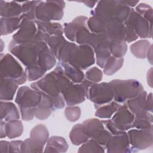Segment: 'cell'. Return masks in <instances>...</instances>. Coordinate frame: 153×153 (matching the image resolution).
Returning <instances> with one entry per match:
<instances>
[{
    "label": "cell",
    "instance_id": "cell-15",
    "mask_svg": "<svg viewBox=\"0 0 153 153\" xmlns=\"http://www.w3.org/2000/svg\"><path fill=\"white\" fill-rule=\"evenodd\" d=\"M107 152H131L136 151L130 146L127 133L112 136L106 145Z\"/></svg>",
    "mask_w": 153,
    "mask_h": 153
},
{
    "label": "cell",
    "instance_id": "cell-22",
    "mask_svg": "<svg viewBox=\"0 0 153 153\" xmlns=\"http://www.w3.org/2000/svg\"><path fill=\"white\" fill-rule=\"evenodd\" d=\"M18 88V84L14 81L1 76V100H11Z\"/></svg>",
    "mask_w": 153,
    "mask_h": 153
},
{
    "label": "cell",
    "instance_id": "cell-43",
    "mask_svg": "<svg viewBox=\"0 0 153 153\" xmlns=\"http://www.w3.org/2000/svg\"><path fill=\"white\" fill-rule=\"evenodd\" d=\"M9 143L8 141L1 140L0 142V152H9Z\"/></svg>",
    "mask_w": 153,
    "mask_h": 153
},
{
    "label": "cell",
    "instance_id": "cell-37",
    "mask_svg": "<svg viewBox=\"0 0 153 153\" xmlns=\"http://www.w3.org/2000/svg\"><path fill=\"white\" fill-rule=\"evenodd\" d=\"M136 11L152 25V8L151 6L145 3H140L136 6Z\"/></svg>",
    "mask_w": 153,
    "mask_h": 153
},
{
    "label": "cell",
    "instance_id": "cell-39",
    "mask_svg": "<svg viewBox=\"0 0 153 153\" xmlns=\"http://www.w3.org/2000/svg\"><path fill=\"white\" fill-rule=\"evenodd\" d=\"M103 74L100 69L97 67L90 68L85 73L84 78L93 83L100 82L102 79Z\"/></svg>",
    "mask_w": 153,
    "mask_h": 153
},
{
    "label": "cell",
    "instance_id": "cell-19",
    "mask_svg": "<svg viewBox=\"0 0 153 153\" xmlns=\"http://www.w3.org/2000/svg\"><path fill=\"white\" fill-rule=\"evenodd\" d=\"M1 17H20L22 10L20 2L17 1H0Z\"/></svg>",
    "mask_w": 153,
    "mask_h": 153
},
{
    "label": "cell",
    "instance_id": "cell-36",
    "mask_svg": "<svg viewBox=\"0 0 153 153\" xmlns=\"http://www.w3.org/2000/svg\"><path fill=\"white\" fill-rule=\"evenodd\" d=\"M78 152H104L103 146L91 139L88 140L79 148Z\"/></svg>",
    "mask_w": 153,
    "mask_h": 153
},
{
    "label": "cell",
    "instance_id": "cell-18",
    "mask_svg": "<svg viewBox=\"0 0 153 153\" xmlns=\"http://www.w3.org/2000/svg\"><path fill=\"white\" fill-rule=\"evenodd\" d=\"M88 18L85 16H78L72 22L64 24L63 32L66 38L72 41H75V36L78 29L87 25Z\"/></svg>",
    "mask_w": 153,
    "mask_h": 153
},
{
    "label": "cell",
    "instance_id": "cell-20",
    "mask_svg": "<svg viewBox=\"0 0 153 153\" xmlns=\"http://www.w3.org/2000/svg\"><path fill=\"white\" fill-rule=\"evenodd\" d=\"M38 30L45 34L48 38L53 36H62L63 32L62 26L59 23L41 22L35 20Z\"/></svg>",
    "mask_w": 153,
    "mask_h": 153
},
{
    "label": "cell",
    "instance_id": "cell-5",
    "mask_svg": "<svg viewBox=\"0 0 153 153\" xmlns=\"http://www.w3.org/2000/svg\"><path fill=\"white\" fill-rule=\"evenodd\" d=\"M0 74L1 77L12 79L18 85L25 83L27 78L26 72L13 56L8 53L1 54Z\"/></svg>",
    "mask_w": 153,
    "mask_h": 153
},
{
    "label": "cell",
    "instance_id": "cell-41",
    "mask_svg": "<svg viewBox=\"0 0 153 153\" xmlns=\"http://www.w3.org/2000/svg\"><path fill=\"white\" fill-rule=\"evenodd\" d=\"M52 110L47 107L38 106L35 109V117L41 120H44L47 119L51 114Z\"/></svg>",
    "mask_w": 153,
    "mask_h": 153
},
{
    "label": "cell",
    "instance_id": "cell-17",
    "mask_svg": "<svg viewBox=\"0 0 153 153\" xmlns=\"http://www.w3.org/2000/svg\"><path fill=\"white\" fill-rule=\"evenodd\" d=\"M146 96L147 93L143 90L135 97L128 99L126 102L125 104L134 117L149 112L147 107Z\"/></svg>",
    "mask_w": 153,
    "mask_h": 153
},
{
    "label": "cell",
    "instance_id": "cell-1",
    "mask_svg": "<svg viewBox=\"0 0 153 153\" xmlns=\"http://www.w3.org/2000/svg\"><path fill=\"white\" fill-rule=\"evenodd\" d=\"M41 100V95L36 90L27 86L19 88L15 99L24 121L32 120L35 117V109Z\"/></svg>",
    "mask_w": 153,
    "mask_h": 153
},
{
    "label": "cell",
    "instance_id": "cell-47",
    "mask_svg": "<svg viewBox=\"0 0 153 153\" xmlns=\"http://www.w3.org/2000/svg\"><path fill=\"white\" fill-rule=\"evenodd\" d=\"M152 45H150L149 47L148 48L147 52H146V55L148 60L149 61L151 64H152Z\"/></svg>",
    "mask_w": 153,
    "mask_h": 153
},
{
    "label": "cell",
    "instance_id": "cell-9",
    "mask_svg": "<svg viewBox=\"0 0 153 153\" xmlns=\"http://www.w3.org/2000/svg\"><path fill=\"white\" fill-rule=\"evenodd\" d=\"M84 131L89 138L102 146H106L112 134L107 130L102 121L97 118L88 119L82 123Z\"/></svg>",
    "mask_w": 153,
    "mask_h": 153
},
{
    "label": "cell",
    "instance_id": "cell-23",
    "mask_svg": "<svg viewBox=\"0 0 153 153\" xmlns=\"http://www.w3.org/2000/svg\"><path fill=\"white\" fill-rule=\"evenodd\" d=\"M68 145L61 136H51L47 140L45 152H63L68 150Z\"/></svg>",
    "mask_w": 153,
    "mask_h": 153
},
{
    "label": "cell",
    "instance_id": "cell-33",
    "mask_svg": "<svg viewBox=\"0 0 153 153\" xmlns=\"http://www.w3.org/2000/svg\"><path fill=\"white\" fill-rule=\"evenodd\" d=\"M152 127V115L151 112L135 116L132 124V128L144 129Z\"/></svg>",
    "mask_w": 153,
    "mask_h": 153
},
{
    "label": "cell",
    "instance_id": "cell-44",
    "mask_svg": "<svg viewBox=\"0 0 153 153\" xmlns=\"http://www.w3.org/2000/svg\"><path fill=\"white\" fill-rule=\"evenodd\" d=\"M146 103L148 110L149 112L152 113V93H149L146 96Z\"/></svg>",
    "mask_w": 153,
    "mask_h": 153
},
{
    "label": "cell",
    "instance_id": "cell-10",
    "mask_svg": "<svg viewBox=\"0 0 153 153\" xmlns=\"http://www.w3.org/2000/svg\"><path fill=\"white\" fill-rule=\"evenodd\" d=\"M86 97L93 102L97 108L111 102L114 99V93L109 82L94 83L89 87Z\"/></svg>",
    "mask_w": 153,
    "mask_h": 153
},
{
    "label": "cell",
    "instance_id": "cell-24",
    "mask_svg": "<svg viewBox=\"0 0 153 153\" xmlns=\"http://www.w3.org/2000/svg\"><path fill=\"white\" fill-rule=\"evenodd\" d=\"M64 74L74 83H81L84 79V74L81 69L69 63H60Z\"/></svg>",
    "mask_w": 153,
    "mask_h": 153
},
{
    "label": "cell",
    "instance_id": "cell-28",
    "mask_svg": "<svg viewBox=\"0 0 153 153\" xmlns=\"http://www.w3.org/2000/svg\"><path fill=\"white\" fill-rule=\"evenodd\" d=\"M121 106L117 102L111 101L110 104H105L96 108L95 116L100 118H110Z\"/></svg>",
    "mask_w": 153,
    "mask_h": 153
},
{
    "label": "cell",
    "instance_id": "cell-38",
    "mask_svg": "<svg viewBox=\"0 0 153 153\" xmlns=\"http://www.w3.org/2000/svg\"><path fill=\"white\" fill-rule=\"evenodd\" d=\"M21 151L22 152H42L43 148L34 142L30 138H28L22 142Z\"/></svg>",
    "mask_w": 153,
    "mask_h": 153
},
{
    "label": "cell",
    "instance_id": "cell-49",
    "mask_svg": "<svg viewBox=\"0 0 153 153\" xmlns=\"http://www.w3.org/2000/svg\"><path fill=\"white\" fill-rule=\"evenodd\" d=\"M81 2H83L87 5V7L90 8L93 7L96 3H97V1H81Z\"/></svg>",
    "mask_w": 153,
    "mask_h": 153
},
{
    "label": "cell",
    "instance_id": "cell-31",
    "mask_svg": "<svg viewBox=\"0 0 153 153\" xmlns=\"http://www.w3.org/2000/svg\"><path fill=\"white\" fill-rule=\"evenodd\" d=\"M123 57L117 58L111 56L106 60L104 66L103 72L107 75H111L117 72L123 66Z\"/></svg>",
    "mask_w": 153,
    "mask_h": 153
},
{
    "label": "cell",
    "instance_id": "cell-6",
    "mask_svg": "<svg viewBox=\"0 0 153 153\" xmlns=\"http://www.w3.org/2000/svg\"><path fill=\"white\" fill-rule=\"evenodd\" d=\"M65 6V3L63 1H40L36 8V20L41 22L60 20L63 16Z\"/></svg>",
    "mask_w": 153,
    "mask_h": 153
},
{
    "label": "cell",
    "instance_id": "cell-11",
    "mask_svg": "<svg viewBox=\"0 0 153 153\" xmlns=\"http://www.w3.org/2000/svg\"><path fill=\"white\" fill-rule=\"evenodd\" d=\"M110 39L105 33H94L90 46L96 53V63L103 68L108 59L111 56L109 50Z\"/></svg>",
    "mask_w": 153,
    "mask_h": 153
},
{
    "label": "cell",
    "instance_id": "cell-16",
    "mask_svg": "<svg viewBox=\"0 0 153 153\" xmlns=\"http://www.w3.org/2000/svg\"><path fill=\"white\" fill-rule=\"evenodd\" d=\"M134 119V115L124 104L114 113L111 120L119 130L125 131L132 128Z\"/></svg>",
    "mask_w": 153,
    "mask_h": 153
},
{
    "label": "cell",
    "instance_id": "cell-12",
    "mask_svg": "<svg viewBox=\"0 0 153 153\" xmlns=\"http://www.w3.org/2000/svg\"><path fill=\"white\" fill-rule=\"evenodd\" d=\"M152 127L144 129L130 130L127 135L130 144L136 151L146 149L152 145Z\"/></svg>",
    "mask_w": 153,
    "mask_h": 153
},
{
    "label": "cell",
    "instance_id": "cell-48",
    "mask_svg": "<svg viewBox=\"0 0 153 153\" xmlns=\"http://www.w3.org/2000/svg\"><path fill=\"white\" fill-rule=\"evenodd\" d=\"M147 81L148 84L152 87V68H151L147 73Z\"/></svg>",
    "mask_w": 153,
    "mask_h": 153
},
{
    "label": "cell",
    "instance_id": "cell-27",
    "mask_svg": "<svg viewBox=\"0 0 153 153\" xmlns=\"http://www.w3.org/2000/svg\"><path fill=\"white\" fill-rule=\"evenodd\" d=\"M71 142L75 145H79L86 142L89 137L86 134L82 124L74 126L69 133Z\"/></svg>",
    "mask_w": 153,
    "mask_h": 153
},
{
    "label": "cell",
    "instance_id": "cell-2",
    "mask_svg": "<svg viewBox=\"0 0 153 153\" xmlns=\"http://www.w3.org/2000/svg\"><path fill=\"white\" fill-rule=\"evenodd\" d=\"M42 42V41L17 43L12 40L9 44V50L26 68L41 67L38 64V59Z\"/></svg>",
    "mask_w": 153,
    "mask_h": 153
},
{
    "label": "cell",
    "instance_id": "cell-40",
    "mask_svg": "<svg viewBox=\"0 0 153 153\" xmlns=\"http://www.w3.org/2000/svg\"><path fill=\"white\" fill-rule=\"evenodd\" d=\"M65 115L68 121L71 122L76 121L81 115L80 108L77 106H68L65 109Z\"/></svg>",
    "mask_w": 153,
    "mask_h": 153
},
{
    "label": "cell",
    "instance_id": "cell-34",
    "mask_svg": "<svg viewBox=\"0 0 153 153\" xmlns=\"http://www.w3.org/2000/svg\"><path fill=\"white\" fill-rule=\"evenodd\" d=\"M111 54L117 58H122L126 53L127 45L125 41L112 40L109 43Z\"/></svg>",
    "mask_w": 153,
    "mask_h": 153
},
{
    "label": "cell",
    "instance_id": "cell-26",
    "mask_svg": "<svg viewBox=\"0 0 153 153\" xmlns=\"http://www.w3.org/2000/svg\"><path fill=\"white\" fill-rule=\"evenodd\" d=\"M22 19L20 17H1V35L11 33L19 29Z\"/></svg>",
    "mask_w": 153,
    "mask_h": 153
},
{
    "label": "cell",
    "instance_id": "cell-29",
    "mask_svg": "<svg viewBox=\"0 0 153 153\" xmlns=\"http://www.w3.org/2000/svg\"><path fill=\"white\" fill-rule=\"evenodd\" d=\"M40 1H25L22 5V13L20 16L22 20L28 19L35 21V11Z\"/></svg>",
    "mask_w": 153,
    "mask_h": 153
},
{
    "label": "cell",
    "instance_id": "cell-35",
    "mask_svg": "<svg viewBox=\"0 0 153 153\" xmlns=\"http://www.w3.org/2000/svg\"><path fill=\"white\" fill-rule=\"evenodd\" d=\"M93 36V33H91L86 25L81 27L76 35L75 42L79 45H90Z\"/></svg>",
    "mask_w": 153,
    "mask_h": 153
},
{
    "label": "cell",
    "instance_id": "cell-46",
    "mask_svg": "<svg viewBox=\"0 0 153 153\" xmlns=\"http://www.w3.org/2000/svg\"><path fill=\"white\" fill-rule=\"evenodd\" d=\"M120 2L121 4H124V5H126L129 7H134L139 2L138 1H120Z\"/></svg>",
    "mask_w": 153,
    "mask_h": 153
},
{
    "label": "cell",
    "instance_id": "cell-4",
    "mask_svg": "<svg viewBox=\"0 0 153 153\" xmlns=\"http://www.w3.org/2000/svg\"><path fill=\"white\" fill-rule=\"evenodd\" d=\"M114 93V99L118 103H125L139 95L143 90L142 85L136 79H114L109 82Z\"/></svg>",
    "mask_w": 153,
    "mask_h": 153
},
{
    "label": "cell",
    "instance_id": "cell-13",
    "mask_svg": "<svg viewBox=\"0 0 153 153\" xmlns=\"http://www.w3.org/2000/svg\"><path fill=\"white\" fill-rule=\"evenodd\" d=\"M124 25L131 28L137 36L142 38L152 36V25L133 8Z\"/></svg>",
    "mask_w": 153,
    "mask_h": 153
},
{
    "label": "cell",
    "instance_id": "cell-25",
    "mask_svg": "<svg viewBox=\"0 0 153 153\" xmlns=\"http://www.w3.org/2000/svg\"><path fill=\"white\" fill-rule=\"evenodd\" d=\"M30 138L42 148L48 139V131L46 126L38 124L35 126L30 131Z\"/></svg>",
    "mask_w": 153,
    "mask_h": 153
},
{
    "label": "cell",
    "instance_id": "cell-14",
    "mask_svg": "<svg viewBox=\"0 0 153 153\" xmlns=\"http://www.w3.org/2000/svg\"><path fill=\"white\" fill-rule=\"evenodd\" d=\"M37 32L38 29L35 21L23 19L19 30L13 36V40L17 43L38 42L36 39Z\"/></svg>",
    "mask_w": 153,
    "mask_h": 153
},
{
    "label": "cell",
    "instance_id": "cell-21",
    "mask_svg": "<svg viewBox=\"0 0 153 153\" xmlns=\"http://www.w3.org/2000/svg\"><path fill=\"white\" fill-rule=\"evenodd\" d=\"M1 120L8 122L20 118L19 112L16 106L11 102L1 100L0 103Z\"/></svg>",
    "mask_w": 153,
    "mask_h": 153
},
{
    "label": "cell",
    "instance_id": "cell-3",
    "mask_svg": "<svg viewBox=\"0 0 153 153\" xmlns=\"http://www.w3.org/2000/svg\"><path fill=\"white\" fill-rule=\"evenodd\" d=\"M132 8L121 4L120 1H100L90 13L105 18H115L124 23L128 17Z\"/></svg>",
    "mask_w": 153,
    "mask_h": 153
},
{
    "label": "cell",
    "instance_id": "cell-42",
    "mask_svg": "<svg viewBox=\"0 0 153 153\" xmlns=\"http://www.w3.org/2000/svg\"><path fill=\"white\" fill-rule=\"evenodd\" d=\"M23 141L22 140H14L9 143V152H22L21 145Z\"/></svg>",
    "mask_w": 153,
    "mask_h": 153
},
{
    "label": "cell",
    "instance_id": "cell-8",
    "mask_svg": "<svg viewBox=\"0 0 153 153\" xmlns=\"http://www.w3.org/2000/svg\"><path fill=\"white\" fill-rule=\"evenodd\" d=\"M94 62V54L91 47L88 45H76L68 63L81 70H85Z\"/></svg>",
    "mask_w": 153,
    "mask_h": 153
},
{
    "label": "cell",
    "instance_id": "cell-32",
    "mask_svg": "<svg viewBox=\"0 0 153 153\" xmlns=\"http://www.w3.org/2000/svg\"><path fill=\"white\" fill-rule=\"evenodd\" d=\"M149 46L150 42L148 40H139L130 45V51L137 58L145 59Z\"/></svg>",
    "mask_w": 153,
    "mask_h": 153
},
{
    "label": "cell",
    "instance_id": "cell-30",
    "mask_svg": "<svg viewBox=\"0 0 153 153\" xmlns=\"http://www.w3.org/2000/svg\"><path fill=\"white\" fill-rule=\"evenodd\" d=\"M6 135L10 139L17 137L23 133V127L21 121L19 120H13L5 124Z\"/></svg>",
    "mask_w": 153,
    "mask_h": 153
},
{
    "label": "cell",
    "instance_id": "cell-45",
    "mask_svg": "<svg viewBox=\"0 0 153 153\" xmlns=\"http://www.w3.org/2000/svg\"><path fill=\"white\" fill-rule=\"evenodd\" d=\"M5 121L1 120V138H3L7 136L5 130Z\"/></svg>",
    "mask_w": 153,
    "mask_h": 153
},
{
    "label": "cell",
    "instance_id": "cell-7",
    "mask_svg": "<svg viewBox=\"0 0 153 153\" xmlns=\"http://www.w3.org/2000/svg\"><path fill=\"white\" fill-rule=\"evenodd\" d=\"M30 87L41 94L51 97L55 98L62 94L57 76L54 71L46 74L41 79L32 83Z\"/></svg>",
    "mask_w": 153,
    "mask_h": 153
}]
</instances>
